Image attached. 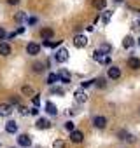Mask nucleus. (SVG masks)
Here are the masks:
<instances>
[{"instance_id":"1","label":"nucleus","mask_w":140,"mask_h":148,"mask_svg":"<svg viewBox=\"0 0 140 148\" xmlns=\"http://www.w3.org/2000/svg\"><path fill=\"white\" fill-rule=\"evenodd\" d=\"M121 75H123V71H121V68H119V66L110 64V66L107 68V79H109V80H119V79H121Z\"/></svg>"},{"instance_id":"2","label":"nucleus","mask_w":140,"mask_h":148,"mask_svg":"<svg viewBox=\"0 0 140 148\" xmlns=\"http://www.w3.org/2000/svg\"><path fill=\"white\" fill-rule=\"evenodd\" d=\"M88 44H89V40H88V37H86L84 33H77V35L74 37V45H76L77 49H84Z\"/></svg>"},{"instance_id":"3","label":"nucleus","mask_w":140,"mask_h":148,"mask_svg":"<svg viewBox=\"0 0 140 148\" xmlns=\"http://www.w3.org/2000/svg\"><path fill=\"white\" fill-rule=\"evenodd\" d=\"M68 58H70V54H68V51L67 49H58L56 52H54V59H56V63H67L68 61Z\"/></svg>"},{"instance_id":"4","label":"nucleus","mask_w":140,"mask_h":148,"mask_svg":"<svg viewBox=\"0 0 140 148\" xmlns=\"http://www.w3.org/2000/svg\"><path fill=\"white\" fill-rule=\"evenodd\" d=\"M93 127L95 129H105L107 127V117H103V115L93 117Z\"/></svg>"},{"instance_id":"5","label":"nucleus","mask_w":140,"mask_h":148,"mask_svg":"<svg viewBox=\"0 0 140 148\" xmlns=\"http://www.w3.org/2000/svg\"><path fill=\"white\" fill-rule=\"evenodd\" d=\"M126 64H128L130 70L138 71V70H140V58H137V56H130L128 61H126Z\"/></svg>"},{"instance_id":"6","label":"nucleus","mask_w":140,"mask_h":148,"mask_svg":"<svg viewBox=\"0 0 140 148\" xmlns=\"http://www.w3.org/2000/svg\"><path fill=\"white\" fill-rule=\"evenodd\" d=\"M70 141H72V143H76V145L82 143V141H84V132H82V131H77V129H74L72 132H70Z\"/></svg>"},{"instance_id":"7","label":"nucleus","mask_w":140,"mask_h":148,"mask_svg":"<svg viewBox=\"0 0 140 148\" xmlns=\"http://www.w3.org/2000/svg\"><path fill=\"white\" fill-rule=\"evenodd\" d=\"M58 75H60V82H63V84H70V82H72V75H70V71L67 68H61L58 71Z\"/></svg>"},{"instance_id":"8","label":"nucleus","mask_w":140,"mask_h":148,"mask_svg":"<svg viewBox=\"0 0 140 148\" xmlns=\"http://www.w3.org/2000/svg\"><path fill=\"white\" fill-rule=\"evenodd\" d=\"M135 45H137V40H135L131 35H126V37L123 38V49H126V51H131Z\"/></svg>"},{"instance_id":"9","label":"nucleus","mask_w":140,"mask_h":148,"mask_svg":"<svg viewBox=\"0 0 140 148\" xmlns=\"http://www.w3.org/2000/svg\"><path fill=\"white\" fill-rule=\"evenodd\" d=\"M74 98H76L77 103H86V101H88V92H86L82 87H79V89L74 92Z\"/></svg>"},{"instance_id":"10","label":"nucleus","mask_w":140,"mask_h":148,"mask_svg":"<svg viewBox=\"0 0 140 148\" xmlns=\"http://www.w3.org/2000/svg\"><path fill=\"white\" fill-rule=\"evenodd\" d=\"M40 52V45L37 44V42H30L28 45H26V54L28 56H37Z\"/></svg>"},{"instance_id":"11","label":"nucleus","mask_w":140,"mask_h":148,"mask_svg":"<svg viewBox=\"0 0 140 148\" xmlns=\"http://www.w3.org/2000/svg\"><path fill=\"white\" fill-rule=\"evenodd\" d=\"M11 113H12L11 103H0V117H9Z\"/></svg>"},{"instance_id":"12","label":"nucleus","mask_w":140,"mask_h":148,"mask_svg":"<svg viewBox=\"0 0 140 148\" xmlns=\"http://www.w3.org/2000/svg\"><path fill=\"white\" fill-rule=\"evenodd\" d=\"M18 145L28 148V146L32 145V138H30L28 134H19V136H18Z\"/></svg>"},{"instance_id":"13","label":"nucleus","mask_w":140,"mask_h":148,"mask_svg":"<svg viewBox=\"0 0 140 148\" xmlns=\"http://www.w3.org/2000/svg\"><path fill=\"white\" fill-rule=\"evenodd\" d=\"M100 19H102V25H103V26H107V25L110 23V19H112V11H109V9L102 11V16H100Z\"/></svg>"},{"instance_id":"14","label":"nucleus","mask_w":140,"mask_h":148,"mask_svg":"<svg viewBox=\"0 0 140 148\" xmlns=\"http://www.w3.org/2000/svg\"><path fill=\"white\" fill-rule=\"evenodd\" d=\"M40 37H42V40H53L54 30H53V28H42V30H40Z\"/></svg>"},{"instance_id":"15","label":"nucleus","mask_w":140,"mask_h":148,"mask_svg":"<svg viewBox=\"0 0 140 148\" xmlns=\"http://www.w3.org/2000/svg\"><path fill=\"white\" fill-rule=\"evenodd\" d=\"M46 112H47L49 115H53V117L58 115V108H56V105H54L53 101H46Z\"/></svg>"},{"instance_id":"16","label":"nucleus","mask_w":140,"mask_h":148,"mask_svg":"<svg viewBox=\"0 0 140 148\" xmlns=\"http://www.w3.org/2000/svg\"><path fill=\"white\" fill-rule=\"evenodd\" d=\"M11 52H12V49L7 42H0V56H9Z\"/></svg>"},{"instance_id":"17","label":"nucleus","mask_w":140,"mask_h":148,"mask_svg":"<svg viewBox=\"0 0 140 148\" xmlns=\"http://www.w3.org/2000/svg\"><path fill=\"white\" fill-rule=\"evenodd\" d=\"M35 127L40 129V131H42V129H49V127H51V122H49L47 119H39V120L35 122Z\"/></svg>"},{"instance_id":"18","label":"nucleus","mask_w":140,"mask_h":148,"mask_svg":"<svg viewBox=\"0 0 140 148\" xmlns=\"http://www.w3.org/2000/svg\"><path fill=\"white\" fill-rule=\"evenodd\" d=\"M105 56H107V54H105L102 49H96V51L93 52V56H91V58H93V61H96V63H102Z\"/></svg>"},{"instance_id":"19","label":"nucleus","mask_w":140,"mask_h":148,"mask_svg":"<svg viewBox=\"0 0 140 148\" xmlns=\"http://www.w3.org/2000/svg\"><path fill=\"white\" fill-rule=\"evenodd\" d=\"M6 131H7L9 134H16V132H18V124H16L14 120H9V122L6 124Z\"/></svg>"},{"instance_id":"20","label":"nucleus","mask_w":140,"mask_h":148,"mask_svg":"<svg viewBox=\"0 0 140 148\" xmlns=\"http://www.w3.org/2000/svg\"><path fill=\"white\" fill-rule=\"evenodd\" d=\"M46 82L49 86H54L56 82H60V75H58V73H54V71H51L49 75H47V79H46Z\"/></svg>"},{"instance_id":"21","label":"nucleus","mask_w":140,"mask_h":148,"mask_svg":"<svg viewBox=\"0 0 140 148\" xmlns=\"http://www.w3.org/2000/svg\"><path fill=\"white\" fill-rule=\"evenodd\" d=\"M42 45L49 49H56L58 45H61V40H42Z\"/></svg>"},{"instance_id":"22","label":"nucleus","mask_w":140,"mask_h":148,"mask_svg":"<svg viewBox=\"0 0 140 148\" xmlns=\"http://www.w3.org/2000/svg\"><path fill=\"white\" fill-rule=\"evenodd\" d=\"M93 7L96 11H105L107 7V0H93Z\"/></svg>"},{"instance_id":"23","label":"nucleus","mask_w":140,"mask_h":148,"mask_svg":"<svg viewBox=\"0 0 140 148\" xmlns=\"http://www.w3.org/2000/svg\"><path fill=\"white\" fill-rule=\"evenodd\" d=\"M95 86H96L98 89H105V87H107V79H105V77H98V79H95Z\"/></svg>"},{"instance_id":"24","label":"nucleus","mask_w":140,"mask_h":148,"mask_svg":"<svg viewBox=\"0 0 140 148\" xmlns=\"http://www.w3.org/2000/svg\"><path fill=\"white\" fill-rule=\"evenodd\" d=\"M21 92H23L25 96H35V91H33L30 86H23V87H21Z\"/></svg>"},{"instance_id":"25","label":"nucleus","mask_w":140,"mask_h":148,"mask_svg":"<svg viewBox=\"0 0 140 148\" xmlns=\"http://www.w3.org/2000/svg\"><path fill=\"white\" fill-rule=\"evenodd\" d=\"M98 49H102V51H103L105 54H110V52H112V45H110L109 42H103V44H102V45H100Z\"/></svg>"},{"instance_id":"26","label":"nucleus","mask_w":140,"mask_h":148,"mask_svg":"<svg viewBox=\"0 0 140 148\" xmlns=\"http://www.w3.org/2000/svg\"><path fill=\"white\" fill-rule=\"evenodd\" d=\"M46 70V64L44 63H33V71L35 73H42Z\"/></svg>"},{"instance_id":"27","label":"nucleus","mask_w":140,"mask_h":148,"mask_svg":"<svg viewBox=\"0 0 140 148\" xmlns=\"http://www.w3.org/2000/svg\"><path fill=\"white\" fill-rule=\"evenodd\" d=\"M65 129H67L68 132H72V131L76 129V124H74L72 120H68V122H65Z\"/></svg>"},{"instance_id":"28","label":"nucleus","mask_w":140,"mask_h":148,"mask_svg":"<svg viewBox=\"0 0 140 148\" xmlns=\"http://www.w3.org/2000/svg\"><path fill=\"white\" fill-rule=\"evenodd\" d=\"M53 148H65V141H63V139H54Z\"/></svg>"},{"instance_id":"29","label":"nucleus","mask_w":140,"mask_h":148,"mask_svg":"<svg viewBox=\"0 0 140 148\" xmlns=\"http://www.w3.org/2000/svg\"><path fill=\"white\" fill-rule=\"evenodd\" d=\"M91 86H95V80H84V82H81V87L82 89H88Z\"/></svg>"},{"instance_id":"30","label":"nucleus","mask_w":140,"mask_h":148,"mask_svg":"<svg viewBox=\"0 0 140 148\" xmlns=\"http://www.w3.org/2000/svg\"><path fill=\"white\" fill-rule=\"evenodd\" d=\"M32 103H33V106H40V96L39 94L32 96Z\"/></svg>"},{"instance_id":"31","label":"nucleus","mask_w":140,"mask_h":148,"mask_svg":"<svg viewBox=\"0 0 140 148\" xmlns=\"http://www.w3.org/2000/svg\"><path fill=\"white\" fill-rule=\"evenodd\" d=\"M128 134H130V132H126V131H121V132L117 134V139H121V141H126V138H128Z\"/></svg>"},{"instance_id":"32","label":"nucleus","mask_w":140,"mask_h":148,"mask_svg":"<svg viewBox=\"0 0 140 148\" xmlns=\"http://www.w3.org/2000/svg\"><path fill=\"white\" fill-rule=\"evenodd\" d=\"M131 28H133V30H140V18L133 19V23H131Z\"/></svg>"},{"instance_id":"33","label":"nucleus","mask_w":140,"mask_h":148,"mask_svg":"<svg viewBox=\"0 0 140 148\" xmlns=\"http://www.w3.org/2000/svg\"><path fill=\"white\" fill-rule=\"evenodd\" d=\"M51 92H53V94H58V96H63V89H61V87H53Z\"/></svg>"},{"instance_id":"34","label":"nucleus","mask_w":140,"mask_h":148,"mask_svg":"<svg viewBox=\"0 0 140 148\" xmlns=\"http://www.w3.org/2000/svg\"><path fill=\"white\" fill-rule=\"evenodd\" d=\"M100 64H105V66H110V54H107V56L103 58V61H102Z\"/></svg>"},{"instance_id":"35","label":"nucleus","mask_w":140,"mask_h":148,"mask_svg":"<svg viewBox=\"0 0 140 148\" xmlns=\"http://www.w3.org/2000/svg\"><path fill=\"white\" fill-rule=\"evenodd\" d=\"M11 105H19V98L18 96H11Z\"/></svg>"},{"instance_id":"36","label":"nucleus","mask_w":140,"mask_h":148,"mask_svg":"<svg viewBox=\"0 0 140 148\" xmlns=\"http://www.w3.org/2000/svg\"><path fill=\"white\" fill-rule=\"evenodd\" d=\"M16 19H18V21H23V19H26V14H25V12H19V14L16 16Z\"/></svg>"},{"instance_id":"37","label":"nucleus","mask_w":140,"mask_h":148,"mask_svg":"<svg viewBox=\"0 0 140 148\" xmlns=\"http://www.w3.org/2000/svg\"><path fill=\"white\" fill-rule=\"evenodd\" d=\"M4 38H6V30L0 26V40H4Z\"/></svg>"},{"instance_id":"38","label":"nucleus","mask_w":140,"mask_h":148,"mask_svg":"<svg viewBox=\"0 0 140 148\" xmlns=\"http://www.w3.org/2000/svg\"><path fill=\"white\" fill-rule=\"evenodd\" d=\"M26 21H28V25H35L37 23V18H26Z\"/></svg>"},{"instance_id":"39","label":"nucleus","mask_w":140,"mask_h":148,"mask_svg":"<svg viewBox=\"0 0 140 148\" xmlns=\"http://www.w3.org/2000/svg\"><path fill=\"white\" fill-rule=\"evenodd\" d=\"M19 113H21V115H28V110H26L25 106H19Z\"/></svg>"},{"instance_id":"40","label":"nucleus","mask_w":140,"mask_h":148,"mask_svg":"<svg viewBox=\"0 0 140 148\" xmlns=\"http://www.w3.org/2000/svg\"><path fill=\"white\" fill-rule=\"evenodd\" d=\"M30 113H32V115H39V106H33V108L30 110Z\"/></svg>"},{"instance_id":"41","label":"nucleus","mask_w":140,"mask_h":148,"mask_svg":"<svg viewBox=\"0 0 140 148\" xmlns=\"http://www.w3.org/2000/svg\"><path fill=\"white\" fill-rule=\"evenodd\" d=\"M7 4H9V5H18L19 0H7Z\"/></svg>"},{"instance_id":"42","label":"nucleus","mask_w":140,"mask_h":148,"mask_svg":"<svg viewBox=\"0 0 140 148\" xmlns=\"http://www.w3.org/2000/svg\"><path fill=\"white\" fill-rule=\"evenodd\" d=\"M16 33H18V35H21V33H25V26H19V28L16 30Z\"/></svg>"},{"instance_id":"43","label":"nucleus","mask_w":140,"mask_h":148,"mask_svg":"<svg viewBox=\"0 0 140 148\" xmlns=\"http://www.w3.org/2000/svg\"><path fill=\"white\" fill-rule=\"evenodd\" d=\"M123 2H124V0H114V4H116V5H121Z\"/></svg>"},{"instance_id":"44","label":"nucleus","mask_w":140,"mask_h":148,"mask_svg":"<svg viewBox=\"0 0 140 148\" xmlns=\"http://www.w3.org/2000/svg\"><path fill=\"white\" fill-rule=\"evenodd\" d=\"M137 47H138V49H140V37H138V38H137Z\"/></svg>"},{"instance_id":"45","label":"nucleus","mask_w":140,"mask_h":148,"mask_svg":"<svg viewBox=\"0 0 140 148\" xmlns=\"http://www.w3.org/2000/svg\"><path fill=\"white\" fill-rule=\"evenodd\" d=\"M0 148H2V143H0Z\"/></svg>"},{"instance_id":"46","label":"nucleus","mask_w":140,"mask_h":148,"mask_svg":"<svg viewBox=\"0 0 140 148\" xmlns=\"http://www.w3.org/2000/svg\"><path fill=\"white\" fill-rule=\"evenodd\" d=\"M12 148H14V146H12Z\"/></svg>"},{"instance_id":"47","label":"nucleus","mask_w":140,"mask_h":148,"mask_svg":"<svg viewBox=\"0 0 140 148\" xmlns=\"http://www.w3.org/2000/svg\"><path fill=\"white\" fill-rule=\"evenodd\" d=\"M138 110H140V108H138Z\"/></svg>"}]
</instances>
